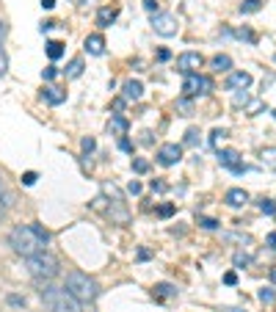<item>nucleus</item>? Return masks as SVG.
<instances>
[{"instance_id":"obj_19","label":"nucleus","mask_w":276,"mask_h":312,"mask_svg":"<svg viewBox=\"0 0 276 312\" xmlns=\"http://www.w3.org/2000/svg\"><path fill=\"white\" fill-rule=\"evenodd\" d=\"M83 75V58H72L67 67V77H80Z\"/></svg>"},{"instance_id":"obj_17","label":"nucleus","mask_w":276,"mask_h":312,"mask_svg":"<svg viewBox=\"0 0 276 312\" xmlns=\"http://www.w3.org/2000/svg\"><path fill=\"white\" fill-rule=\"evenodd\" d=\"M42 97L50 102V105H58V102H64V97H67V94L61 92V89H55V86H47V89L42 92Z\"/></svg>"},{"instance_id":"obj_50","label":"nucleus","mask_w":276,"mask_h":312,"mask_svg":"<svg viewBox=\"0 0 276 312\" xmlns=\"http://www.w3.org/2000/svg\"><path fill=\"white\" fill-rule=\"evenodd\" d=\"M3 39H6V25L0 22V42H3Z\"/></svg>"},{"instance_id":"obj_35","label":"nucleus","mask_w":276,"mask_h":312,"mask_svg":"<svg viewBox=\"0 0 276 312\" xmlns=\"http://www.w3.org/2000/svg\"><path fill=\"white\" fill-rule=\"evenodd\" d=\"M9 304H11V307H25V298H19V295H9Z\"/></svg>"},{"instance_id":"obj_13","label":"nucleus","mask_w":276,"mask_h":312,"mask_svg":"<svg viewBox=\"0 0 276 312\" xmlns=\"http://www.w3.org/2000/svg\"><path fill=\"white\" fill-rule=\"evenodd\" d=\"M224 202L229 204V207H243V204L249 202V194H246L243 188H229L224 196Z\"/></svg>"},{"instance_id":"obj_10","label":"nucleus","mask_w":276,"mask_h":312,"mask_svg":"<svg viewBox=\"0 0 276 312\" xmlns=\"http://www.w3.org/2000/svg\"><path fill=\"white\" fill-rule=\"evenodd\" d=\"M249 86H251L249 72H229V77H226V89L229 92H246Z\"/></svg>"},{"instance_id":"obj_34","label":"nucleus","mask_w":276,"mask_h":312,"mask_svg":"<svg viewBox=\"0 0 276 312\" xmlns=\"http://www.w3.org/2000/svg\"><path fill=\"white\" fill-rule=\"evenodd\" d=\"M152 191H157V194H163V191H169V185H166V183H160V180H152Z\"/></svg>"},{"instance_id":"obj_41","label":"nucleus","mask_w":276,"mask_h":312,"mask_svg":"<svg viewBox=\"0 0 276 312\" xmlns=\"http://www.w3.org/2000/svg\"><path fill=\"white\" fill-rule=\"evenodd\" d=\"M265 243L271 246V249H274V252H276V232H271V235L265 238Z\"/></svg>"},{"instance_id":"obj_20","label":"nucleus","mask_w":276,"mask_h":312,"mask_svg":"<svg viewBox=\"0 0 276 312\" xmlns=\"http://www.w3.org/2000/svg\"><path fill=\"white\" fill-rule=\"evenodd\" d=\"M61 55H64V44H61V42H47V58L58 61Z\"/></svg>"},{"instance_id":"obj_37","label":"nucleus","mask_w":276,"mask_h":312,"mask_svg":"<svg viewBox=\"0 0 276 312\" xmlns=\"http://www.w3.org/2000/svg\"><path fill=\"white\" fill-rule=\"evenodd\" d=\"M224 130H213V135H210V141H213V144H218V141H221V138H224Z\"/></svg>"},{"instance_id":"obj_29","label":"nucleus","mask_w":276,"mask_h":312,"mask_svg":"<svg viewBox=\"0 0 276 312\" xmlns=\"http://www.w3.org/2000/svg\"><path fill=\"white\" fill-rule=\"evenodd\" d=\"M157 216H160V219H169V216H174V204H160V207H157Z\"/></svg>"},{"instance_id":"obj_15","label":"nucleus","mask_w":276,"mask_h":312,"mask_svg":"<svg viewBox=\"0 0 276 312\" xmlns=\"http://www.w3.org/2000/svg\"><path fill=\"white\" fill-rule=\"evenodd\" d=\"M259 161H262V166L268 171H276V147H265L259 152Z\"/></svg>"},{"instance_id":"obj_28","label":"nucleus","mask_w":276,"mask_h":312,"mask_svg":"<svg viewBox=\"0 0 276 312\" xmlns=\"http://www.w3.org/2000/svg\"><path fill=\"white\" fill-rule=\"evenodd\" d=\"M196 141H199V130H196V127H190L188 133H185V144H188V147H193Z\"/></svg>"},{"instance_id":"obj_44","label":"nucleus","mask_w":276,"mask_h":312,"mask_svg":"<svg viewBox=\"0 0 276 312\" xmlns=\"http://www.w3.org/2000/svg\"><path fill=\"white\" fill-rule=\"evenodd\" d=\"M3 199H6V185H3V180H0V207L6 204V202H3Z\"/></svg>"},{"instance_id":"obj_30","label":"nucleus","mask_w":276,"mask_h":312,"mask_svg":"<svg viewBox=\"0 0 276 312\" xmlns=\"http://www.w3.org/2000/svg\"><path fill=\"white\" fill-rule=\"evenodd\" d=\"M199 227H205V229H216V227H218V221H216V219H205V216H199Z\"/></svg>"},{"instance_id":"obj_43","label":"nucleus","mask_w":276,"mask_h":312,"mask_svg":"<svg viewBox=\"0 0 276 312\" xmlns=\"http://www.w3.org/2000/svg\"><path fill=\"white\" fill-rule=\"evenodd\" d=\"M124 102H127L124 97H121V100H113V110H121V108H124Z\"/></svg>"},{"instance_id":"obj_25","label":"nucleus","mask_w":276,"mask_h":312,"mask_svg":"<svg viewBox=\"0 0 276 312\" xmlns=\"http://www.w3.org/2000/svg\"><path fill=\"white\" fill-rule=\"evenodd\" d=\"M232 262H235V268H246V265H251V254H243V252H235V257H232Z\"/></svg>"},{"instance_id":"obj_7","label":"nucleus","mask_w":276,"mask_h":312,"mask_svg":"<svg viewBox=\"0 0 276 312\" xmlns=\"http://www.w3.org/2000/svg\"><path fill=\"white\" fill-rule=\"evenodd\" d=\"M218 163L226 166L232 174H243V171H249L241 163V152H238V149H218Z\"/></svg>"},{"instance_id":"obj_45","label":"nucleus","mask_w":276,"mask_h":312,"mask_svg":"<svg viewBox=\"0 0 276 312\" xmlns=\"http://www.w3.org/2000/svg\"><path fill=\"white\" fill-rule=\"evenodd\" d=\"M249 100V97H246V94H235V105H243V102Z\"/></svg>"},{"instance_id":"obj_31","label":"nucleus","mask_w":276,"mask_h":312,"mask_svg":"<svg viewBox=\"0 0 276 312\" xmlns=\"http://www.w3.org/2000/svg\"><path fill=\"white\" fill-rule=\"evenodd\" d=\"M36 180H39L36 177V171H25V174H22V185H34Z\"/></svg>"},{"instance_id":"obj_33","label":"nucleus","mask_w":276,"mask_h":312,"mask_svg":"<svg viewBox=\"0 0 276 312\" xmlns=\"http://www.w3.org/2000/svg\"><path fill=\"white\" fill-rule=\"evenodd\" d=\"M144 9L152 11V14H160V11H157V0H144Z\"/></svg>"},{"instance_id":"obj_38","label":"nucleus","mask_w":276,"mask_h":312,"mask_svg":"<svg viewBox=\"0 0 276 312\" xmlns=\"http://www.w3.org/2000/svg\"><path fill=\"white\" fill-rule=\"evenodd\" d=\"M42 75L47 77V80H52V77L58 75V69H55V67H47V69H44V72H42Z\"/></svg>"},{"instance_id":"obj_27","label":"nucleus","mask_w":276,"mask_h":312,"mask_svg":"<svg viewBox=\"0 0 276 312\" xmlns=\"http://www.w3.org/2000/svg\"><path fill=\"white\" fill-rule=\"evenodd\" d=\"M133 171H138V174H144V171H149V163L144 161V158H136V161H133Z\"/></svg>"},{"instance_id":"obj_3","label":"nucleus","mask_w":276,"mask_h":312,"mask_svg":"<svg viewBox=\"0 0 276 312\" xmlns=\"http://www.w3.org/2000/svg\"><path fill=\"white\" fill-rule=\"evenodd\" d=\"M64 287H67L78 301H94L97 295H100L97 282L88 276V274H83V271H72V274H67V285Z\"/></svg>"},{"instance_id":"obj_47","label":"nucleus","mask_w":276,"mask_h":312,"mask_svg":"<svg viewBox=\"0 0 276 312\" xmlns=\"http://www.w3.org/2000/svg\"><path fill=\"white\" fill-rule=\"evenodd\" d=\"M141 144H152V133H141Z\"/></svg>"},{"instance_id":"obj_46","label":"nucleus","mask_w":276,"mask_h":312,"mask_svg":"<svg viewBox=\"0 0 276 312\" xmlns=\"http://www.w3.org/2000/svg\"><path fill=\"white\" fill-rule=\"evenodd\" d=\"M157 58H160V61H169V58H172V53H169V50H160V53H157Z\"/></svg>"},{"instance_id":"obj_53","label":"nucleus","mask_w":276,"mask_h":312,"mask_svg":"<svg viewBox=\"0 0 276 312\" xmlns=\"http://www.w3.org/2000/svg\"><path fill=\"white\" fill-rule=\"evenodd\" d=\"M274 116H276V110H274Z\"/></svg>"},{"instance_id":"obj_26","label":"nucleus","mask_w":276,"mask_h":312,"mask_svg":"<svg viewBox=\"0 0 276 312\" xmlns=\"http://www.w3.org/2000/svg\"><path fill=\"white\" fill-rule=\"evenodd\" d=\"M257 298H259L262 304H274V301H276V293L271 290V287H262V290L257 293Z\"/></svg>"},{"instance_id":"obj_32","label":"nucleus","mask_w":276,"mask_h":312,"mask_svg":"<svg viewBox=\"0 0 276 312\" xmlns=\"http://www.w3.org/2000/svg\"><path fill=\"white\" fill-rule=\"evenodd\" d=\"M80 147H83V152H86V155H88V152H94L97 141H94V138H83V144H80Z\"/></svg>"},{"instance_id":"obj_40","label":"nucleus","mask_w":276,"mask_h":312,"mask_svg":"<svg viewBox=\"0 0 276 312\" xmlns=\"http://www.w3.org/2000/svg\"><path fill=\"white\" fill-rule=\"evenodd\" d=\"M119 147H121L124 152H133V144H130L127 138H119Z\"/></svg>"},{"instance_id":"obj_51","label":"nucleus","mask_w":276,"mask_h":312,"mask_svg":"<svg viewBox=\"0 0 276 312\" xmlns=\"http://www.w3.org/2000/svg\"><path fill=\"white\" fill-rule=\"evenodd\" d=\"M271 282H274V285H276V265H274V268H271Z\"/></svg>"},{"instance_id":"obj_9","label":"nucleus","mask_w":276,"mask_h":312,"mask_svg":"<svg viewBox=\"0 0 276 312\" xmlns=\"http://www.w3.org/2000/svg\"><path fill=\"white\" fill-rule=\"evenodd\" d=\"M180 158H182L180 144H163V147L157 149V163H160V166H174V163H180Z\"/></svg>"},{"instance_id":"obj_5","label":"nucleus","mask_w":276,"mask_h":312,"mask_svg":"<svg viewBox=\"0 0 276 312\" xmlns=\"http://www.w3.org/2000/svg\"><path fill=\"white\" fill-rule=\"evenodd\" d=\"M213 92V80L207 75H199V72H193V75H185V80H182V97H199V94H210Z\"/></svg>"},{"instance_id":"obj_11","label":"nucleus","mask_w":276,"mask_h":312,"mask_svg":"<svg viewBox=\"0 0 276 312\" xmlns=\"http://www.w3.org/2000/svg\"><path fill=\"white\" fill-rule=\"evenodd\" d=\"M141 94H144V86H141V80H127V83L121 86V97H124L127 102L141 100Z\"/></svg>"},{"instance_id":"obj_1","label":"nucleus","mask_w":276,"mask_h":312,"mask_svg":"<svg viewBox=\"0 0 276 312\" xmlns=\"http://www.w3.org/2000/svg\"><path fill=\"white\" fill-rule=\"evenodd\" d=\"M47 243H50V232L39 224H19L9 232V246L25 260L47 252Z\"/></svg>"},{"instance_id":"obj_21","label":"nucleus","mask_w":276,"mask_h":312,"mask_svg":"<svg viewBox=\"0 0 276 312\" xmlns=\"http://www.w3.org/2000/svg\"><path fill=\"white\" fill-rule=\"evenodd\" d=\"M177 110H180V116H190V113H193L190 97H180V100H177Z\"/></svg>"},{"instance_id":"obj_2","label":"nucleus","mask_w":276,"mask_h":312,"mask_svg":"<svg viewBox=\"0 0 276 312\" xmlns=\"http://www.w3.org/2000/svg\"><path fill=\"white\" fill-rule=\"evenodd\" d=\"M42 301L50 312H83V301H78L67 287H44Z\"/></svg>"},{"instance_id":"obj_48","label":"nucleus","mask_w":276,"mask_h":312,"mask_svg":"<svg viewBox=\"0 0 276 312\" xmlns=\"http://www.w3.org/2000/svg\"><path fill=\"white\" fill-rule=\"evenodd\" d=\"M221 312H246V310H241V307H221Z\"/></svg>"},{"instance_id":"obj_49","label":"nucleus","mask_w":276,"mask_h":312,"mask_svg":"<svg viewBox=\"0 0 276 312\" xmlns=\"http://www.w3.org/2000/svg\"><path fill=\"white\" fill-rule=\"evenodd\" d=\"M42 6H44V9H52V6H55V0H42Z\"/></svg>"},{"instance_id":"obj_14","label":"nucleus","mask_w":276,"mask_h":312,"mask_svg":"<svg viewBox=\"0 0 276 312\" xmlns=\"http://www.w3.org/2000/svg\"><path fill=\"white\" fill-rule=\"evenodd\" d=\"M83 47H86V53H91V55H103L105 53V39L100 34H91V36H86Z\"/></svg>"},{"instance_id":"obj_52","label":"nucleus","mask_w":276,"mask_h":312,"mask_svg":"<svg viewBox=\"0 0 276 312\" xmlns=\"http://www.w3.org/2000/svg\"><path fill=\"white\" fill-rule=\"evenodd\" d=\"M0 221H3V207H0Z\"/></svg>"},{"instance_id":"obj_23","label":"nucleus","mask_w":276,"mask_h":312,"mask_svg":"<svg viewBox=\"0 0 276 312\" xmlns=\"http://www.w3.org/2000/svg\"><path fill=\"white\" fill-rule=\"evenodd\" d=\"M262 9V0H243L241 3V11L243 14H254V11Z\"/></svg>"},{"instance_id":"obj_39","label":"nucleus","mask_w":276,"mask_h":312,"mask_svg":"<svg viewBox=\"0 0 276 312\" xmlns=\"http://www.w3.org/2000/svg\"><path fill=\"white\" fill-rule=\"evenodd\" d=\"M6 67H9V61H6V55L0 50V75H6Z\"/></svg>"},{"instance_id":"obj_6","label":"nucleus","mask_w":276,"mask_h":312,"mask_svg":"<svg viewBox=\"0 0 276 312\" xmlns=\"http://www.w3.org/2000/svg\"><path fill=\"white\" fill-rule=\"evenodd\" d=\"M152 31H155L157 36H177V31H180V22H177V17L174 14H166V11H160V14H152Z\"/></svg>"},{"instance_id":"obj_24","label":"nucleus","mask_w":276,"mask_h":312,"mask_svg":"<svg viewBox=\"0 0 276 312\" xmlns=\"http://www.w3.org/2000/svg\"><path fill=\"white\" fill-rule=\"evenodd\" d=\"M257 207L265 213V216H274V213H276V202H274V199H265V196L257 202Z\"/></svg>"},{"instance_id":"obj_36","label":"nucleus","mask_w":276,"mask_h":312,"mask_svg":"<svg viewBox=\"0 0 276 312\" xmlns=\"http://www.w3.org/2000/svg\"><path fill=\"white\" fill-rule=\"evenodd\" d=\"M235 282H238V274H235V271L224 274V285H235Z\"/></svg>"},{"instance_id":"obj_4","label":"nucleus","mask_w":276,"mask_h":312,"mask_svg":"<svg viewBox=\"0 0 276 312\" xmlns=\"http://www.w3.org/2000/svg\"><path fill=\"white\" fill-rule=\"evenodd\" d=\"M58 257L50 252H42V254H34V257H28V274L39 282H50V279L58 276Z\"/></svg>"},{"instance_id":"obj_18","label":"nucleus","mask_w":276,"mask_h":312,"mask_svg":"<svg viewBox=\"0 0 276 312\" xmlns=\"http://www.w3.org/2000/svg\"><path fill=\"white\" fill-rule=\"evenodd\" d=\"M213 69H218V72L232 69V58H229V55H224V53H218L216 58H213Z\"/></svg>"},{"instance_id":"obj_42","label":"nucleus","mask_w":276,"mask_h":312,"mask_svg":"<svg viewBox=\"0 0 276 312\" xmlns=\"http://www.w3.org/2000/svg\"><path fill=\"white\" fill-rule=\"evenodd\" d=\"M130 194H141V183L133 180V183H130Z\"/></svg>"},{"instance_id":"obj_8","label":"nucleus","mask_w":276,"mask_h":312,"mask_svg":"<svg viewBox=\"0 0 276 312\" xmlns=\"http://www.w3.org/2000/svg\"><path fill=\"white\" fill-rule=\"evenodd\" d=\"M202 64H205V58H202L199 53H180V55H177V67H180L182 75H193V72H199Z\"/></svg>"},{"instance_id":"obj_16","label":"nucleus","mask_w":276,"mask_h":312,"mask_svg":"<svg viewBox=\"0 0 276 312\" xmlns=\"http://www.w3.org/2000/svg\"><path fill=\"white\" fill-rule=\"evenodd\" d=\"M116 17H119V9H100L97 11V22H100L103 28H108Z\"/></svg>"},{"instance_id":"obj_22","label":"nucleus","mask_w":276,"mask_h":312,"mask_svg":"<svg viewBox=\"0 0 276 312\" xmlns=\"http://www.w3.org/2000/svg\"><path fill=\"white\" fill-rule=\"evenodd\" d=\"M155 295L157 298H172V295H177V287H172V285H155Z\"/></svg>"},{"instance_id":"obj_12","label":"nucleus","mask_w":276,"mask_h":312,"mask_svg":"<svg viewBox=\"0 0 276 312\" xmlns=\"http://www.w3.org/2000/svg\"><path fill=\"white\" fill-rule=\"evenodd\" d=\"M130 130V122L124 116H111V122H108V133L116 135V138H124Z\"/></svg>"}]
</instances>
